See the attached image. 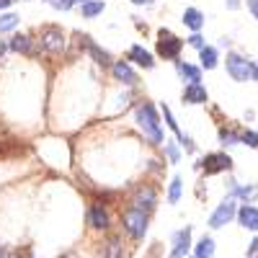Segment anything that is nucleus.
Listing matches in <instances>:
<instances>
[{
	"label": "nucleus",
	"instance_id": "1a4fd4ad",
	"mask_svg": "<svg viewBox=\"0 0 258 258\" xmlns=\"http://www.w3.org/2000/svg\"><path fill=\"white\" fill-rule=\"evenodd\" d=\"M227 194L235 199H240L243 204H253L258 199V183H238L235 178L227 181Z\"/></svg>",
	"mask_w": 258,
	"mask_h": 258
},
{
	"label": "nucleus",
	"instance_id": "20e7f679",
	"mask_svg": "<svg viewBox=\"0 0 258 258\" xmlns=\"http://www.w3.org/2000/svg\"><path fill=\"white\" fill-rule=\"evenodd\" d=\"M253 68H255V62H250L245 54H240V52H227L225 70H227V75H230L235 83H248V80H253Z\"/></svg>",
	"mask_w": 258,
	"mask_h": 258
},
{
	"label": "nucleus",
	"instance_id": "b1692460",
	"mask_svg": "<svg viewBox=\"0 0 258 258\" xmlns=\"http://www.w3.org/2000/svg\"><path fill=\"white\" fill-rule=\"evenodd\" d=\"M18 24H21V16L18 13H0V34L16 31Z\"/></svg>",
	"mask_w": 258,
	"mask_h": 258
},
{
	"label": "nucleus",
	"instance_id": "c9c22d12",
	"mask_svg": "<svg viewBox=\"0 0 258 258\" xmlns=\"http://www.w3.org/2000/svg\"><path fill=\"white\" fill-rule=\"evenodd\" d=\"M13 3H16V0H0V13H3V11H8Z\"/></svg>",
	"mask_w": 258,
	"mask_h": 258
},
{
	"label": "nucleus",
	"instance_id": "58836bf2",
	"mask_svg": "<svg viewBox=\"0 0 258 258\" xmlns=\"http://www.w3.org/2000/svg\"><path fill=\"white\" fill-rule=\"evenodd\" d=\"M62 258H75V253H64Z\"/></svg>",
	"mask_w": 258,
	"mask_h": 258
},
{
	"label": "nucleus",
	"instance_id": "dca6fc26",
	"mask_svg": "<svg viewBox=\"0 0 258 258\" xmlns=\"http://www.w3.org/2000/svg\"><path fill=\"white\" fill-rule=\"evenodd\" d=\"M181 98H183V106L186 103L188 106H199V103H207L209 101V93H207V88H204L202 83H197V85H186Z\"/></svg>",
	"mask_w": 258,
	"mask_h": 258
},
{
	"label": "nucleus",
	"instance_id": "473e14b6",
	"mask_svg": "<svg viewBox=\"0 0 258 258\" xmlns=\"http://www.w3.org/2000/svg\"><path fill=\"white\" fill-rule=\"evenodd\" d=\"M245 258H258V238L248 245V255H245Z\"/></svg>",
	"mask_w": 258,
	"mask_h": 258
},
{
	"label": "nucleus",
	"instance_id": "0eeeda50",
	"mask_svg": "<svg viewBox=\"0 0 258 258\" xmlns=\"http://www.w3.org/2000/svg\"><path fill=\"white\" fill-rule=\"evenodd\" d=\"M199 168L204 170L207 176H217V173H227L232 170V158L227 153H207L199 160Z\"/></svg>",
	"mask_w": 258,
	"mask_h": 258
},
{
	"label": "nucleus",
	"instance_id": "9b49d317",
	"mask_svg": "<svg viewBox=\"0 0 258 258\" xmlns=\"http://www.w3.org/2000/svg\"><path fill=\"white\" fill-rule=\"evenodd\" d=\"M88 225L98 232H106L111 227V217H109V212H106L103 204H91L88 207Z\"/></svg>",
	"mask_w": 258,
	"mask_h": 258
},
{
	"label": "nucleus",
	"instance_id": "2eb2a0df",
	"mask_svg": "<svg viewBox=\"0 0 258 258\" xmlns=\"http://www.w3.org/2000/svg\"><path fill=\"white\" fill-rule=\"evenodd\" d=\"M126 62H135V64H140V68H145V70H153L155 68V57L150 54L142 44H132V47H129Z\"/></svg>",
	"mask_w": 258,
	"mask_h": 258
},
{
	"label": "nucleus",
	"instance_id": "393cba45",
	"mask_svg": "<svg viewBox=\"0 0 258 258\" xmlns=\"http://www.w3.org/2000/svg\"><path fill=\"white\" fill-rule=\"evenodd\" d=\"M163 153H165V158H168V163H170V165H176V163L181 160V145H178L176 140H165Z\"/></svg>",
	"mask_w": 258,
	"mask_h": 258
},
{
	"label": "nucleus",
	"instance_id": "f8f14e48",
	"mask_svg": "<svg viewBox=\"0 0 258 258\" xmlns=\"http://www.w3.org/2000/svg\"><path fill=\"white\" fill-rule=\"evenodd\" d=\"M111 73H114V78H116L121 85H126V88H135V85L140 83L137 73L132 70V64L124 62V59H119V62H114V64H111Z\"/></svg>",
	"mask_w": 258,
	"mask_h": 258
},
{
	"label": "nucleus",
	"instance_id": "bb28decb",
	"mask_svg": "<svg viewBox=\"0 0 258 258\" xmlns=\"http://www.w3.org/2000/svg\"><path fill=\"white\" fill-rule=\"evenodd\" d=\"M44 3H47L49 8H54V11H73L75 6H78V8L85 6L88 0H44Z\"/></svg>",
	"mask_w": 258,
	"mask_h": 258
},
{
	"label": "nucleus",
	"instance_id": "ddd939ff",
	"mask_svg": "<svg viewBox=\"0 0 258 258\" xmlns=\"http://www.w3.org/2000/svg\"><path fill=\"white\" fill-rule=\"evenodd\" d=\"M238 225L248 232H258V207L255 204H240L238 209Z\"/></svg>",
	"mask_w": 258,
	"mask_h": 258
},
{
	"label": "nucleus",
	"instance_id": "4c0bfd02",
	"mask_svg": "<svg viewBox=\"0 0 258 258\" xmlns=\"http://www.w3.org/2000/svg\"><path fill=\"white\" fill-rule=\"evenodd\" d=\"M0 258H11V253H8L6 248H0Z\"/></svg>",
	"mask_w": 258,
	"mask_h": 258
},
{
	"label": "nucleus",
	"instance_id": "7ed1b4c3",
	"mask_svg": "<svg viewBox=\"0 0 258 258\" xmlns=\"http://www.w3.org/2000/svg\"><path fill=\"white\" fill-rule=\"evenodd\" d=\"M238 209H240L238 199L227 194V197H225L217 207H214V212L209 214V222H207V225H209L212 230H222V227H227L232 220H238Z\"/></svg>",
	"mask_w": 258,
	"mask_h": 258
},
{
	"label": "nucleus",
	"instance_id": "f3484780",
	"mask_svg": "<svg viewBox=\"0 0 258 258\" xmlns=\"http://www.w3.org/2000/svg\"><path fill=\"white\" fill-rule=\"evenodd\" d=\"M181 21H183L186 29H191V34H199L202 26H204V13L199 8H186L183 16H181Z\"/></svg>",
	"mask_w": 258,
	"mask_h": 258
},
{
	"label": "nucleus",
	"instance_id": "f704fd0d",
	"mask_svg": "<svg viewBox=\"0 0 258 258\" xmlns=\"http://www.w3.org/2000/svg\"><path fill=\"white\" fill-rule=\"evenodd\" d=\"M225 6H227L230 11H235V8H240L243 3H240V0H225Z\"/></svg>",
	"mask_w": 258,
	"mask_h": 258
},
{
	"label": "nucleus",
	"instance_id": "4be33fe9",
	"mask_svg": "<svg viewBox=\"0 0 258 258\" xmlns=\"http://www.w3.org/2000/svg\"><path fill=\"white\" fill-rule=\"evenodd\" d=\"M194 258H214V240L209 235L199 238V243L194 245Z\"/></svg>",
	"mask_w": 258,
	"mask_h": 258
},
{
	"label": "nucleus",
	"instance_id": "cd10ccee",
	"mask_svg": "<svg viewBox=\"0 0 258 258\" xmlns=\"http://www.w3.org/2000/svg\"><path fill=\"white\" fill-rule=\"evenodd\" d=\"M103 258H124V250H121V240L119 238H109V243L103 245Z\"/></svg>",
	"mask_w": 258,
	"mask_h": 258
},
{
	"label": "nucleus",
	"instance_id": "5701e85b",
	"mask_svg": "<svg viewBox=\"0 0 258 258\" xmlns=\"http://www.w3.org/2000/svg\"><path fill=\"white\" fill-rule=\"evenodd\" d=\"M103 11H106L103 0H88L85 6H80V16H83V18H96V16H101Z\"/></svg>",
	"mask_w": 258,
	"mask_h": 258
},
{
	"label": "nucleus",
	"instance_id": "f03ea898",
	"mask_svg": "<svg viewBox=\"0 0 258 258\" xmlns=\"http://www.w3.org/2000/svg\"><path fill=\"white\" fill-rule=\"evenodd\" d=\"M121 225H124V232L129 235L132 240H142L147 235V225H150V214L142 212V209H135L129 207L121 212Z\"/></svg>",
	"mask_w": 258,
	"mask_h": 258
},
{
	"label": "nucleus",
	"instance_id": "e433bc0d",
	"mask_svg": "<svg viewBox=\"0 0 258 258\" xmlns=\"http://www.w3.org/2000/svg\"><path fill=\"white\" fill-rule=\"evenodd\" d=\"M129 3H132V6H153L155 0H129Z\"/></svg>",
	"mask_w": 258,
	"mask_h": 258
},
{
	"label": "nucleus",
	"instance_id": "6e6552de",
	"mask_svg": "<svg viewBox=\"0 0 258 258\" xmlns=\"http://www.w3.org/2000/svg\"><path fill=\"white\" fill-rule=\"evenodd\" d=\"M132 207L135 209H142V212H153L158 207V188L153 183H142L132 191Z\"/></svg>",
	"mask_w": 258,
	"mask_h": 258
},
{
	"label": "nucleus",
	"instance_id": "412c9836",
	"mask_svg": "<svg viewBox=\"0 0 258 258\" xmlns=\"http://www.w3.org/2000/svg\"><path fill=\"white\" fill-rule=\"evenodd\" d=\"M31 47H34V39L29 34H16L11 39V52H21V54H31Z\"/></svg>",
	"mask_w": 258,
	"mask_h": 258
},
{
	"label": "nucleus",
	"instance_id": "a211bd4d",
	"mask_svg": "<svg viewBox=\"0 0 258 258\" xmlns=\"http://www.w3.org/2000/svg\"><path fill=\"white\" fill-rule=\"evenodd\" d=\"M217 137H220V145H225V147L243 145V132H235V129H230V126H222L217 132Z\"/></svg>",
	"mask_w": 258,
	"mask_h": 258
},
{
	"label": "nucleus",
	"instance_id": "a878e982",
	"mask_svg": "<svg viewBox=\"0 0 258 258\" xmlns=\"http://www.w3.org/2000/svg\"><path fill=\"white\" fill-rule=\"evenodd\" d=\"M181 191H183V181H181V176H173L168 183V204H178Z\"/></svg>",
	"mask_w": 258,
	"mask_h": 258
},
{
	"label": "nucleus",
	"instance_id": "423d86ee",
	"mask_svg": "<svg viewBox=\"0 0 258 258\" xmlns=\"http://www.w3.org/2000/svg\"><path fill=\"white\" fill-rule=\"evenodd\" d=\"M181 49H183V39H178L170 29H160L158 31V54L163 59H173L176 62Z\"/></svg>",
	"mask_w": 258,
	"mask_h": 258
},
{
	"label": "nucleus",
	"instance_id": "2f4dec72",
	"mask_svg": "<svg viewBox=\"0 0 258 258\" xmlns=\"http://www.w3.org/2000/svg\"><path fill=\"white\" fill-rule=\"evenodd\" d=\"M245 8L253 13V18L258 21V0H245Z\"/></svg>",
	"mask_w": 258,
	"mask_h": 258
},
{
	"label": "nucleus",
	"instance_id": "aec40b11",
	"mask_svg": "<svg viewBox=\"0 0 258 258\" xmlns=\"http://www.w3.org/2000/svg\"><path fill=\"white\" fill-rule=\"evenodd\" d=\"M199 62H202L204 70H214V68L220 64V52H217V47H204V49L199 52Z\"/></svg>",
	"mask_w": 258,
	"mask_h": 258
},
{
	"label": "nucleus",
	"instance_id": "c756f323",
	"mask_svg": "<svg viewBox=\"0 0 258 258\" xmlns=\"http://www.w3.org/2000/svg\"><path fill=\"white\" fill-rule=\"evenodd\" d=\"M243 145H248L250 150H258V132L245 129V132H243Z\"/></svg>",
	"mask_w": 258,
	"mask_h": 258
},
{
	"label": "nucleus",
	"instance_id": "4468645a",
	"mask_svg": "<svg viewBox=\"0 0 258 258\" xmlns=\"http://www.w3.org/2000/svg\"><path fill=\"white\" fill-rule=\"evenodd\" d=\"M176 73H178V78L183 80V88H186V85L202 83V68H197V64H191V62L176 59Z\"/></svg>",
	"mask_w": 258,
	"mask_h": 258
},
{
	"label": "nucleus",
	"instance_id": "9d476101",
	"mask_svg": "<svg viewBox=\"0 0 258 258\" xmlns=\"http://www.w3.org/2000/svg\"><path fill=\"white\" fill-rule=\"evenodd\" d=\"M170 243H173V250H170L168 258H186L188 250H191V227H183V230L173 232Z\"/></svg>",
	"mask_w": 258,
	"mask_h": 258
},
{
	"label": "nucleus",
	"instance_id": "c85d7f7f",
	"mask_svg": "<svg viewBox=\"0 0 258 258\" xmlns=\"http://www.w3.org/2000/svg\"><path fill=\"white\" fill-rule=\"evenodd\" d=\"M160 111H163V116H165V124L170 126V132H173L176 137H181L183 132H181V126H178V121H176V116H173V111L168 109V103H163L160 106Z\"/></svg>",
	"mask_w": 258,
	"mask_h": 258
},
{
	"label": "nucleus",
	"instance_id": "39448f33",
	"mask_svg": "<svg viewBox=\"0 0 258 258\" xmlns=\"http://www.w3.org/2000/svg\"><path fill=\"white\" fill-rule=\"evenodd\" d=\"M36 44L44 49L47 54H62L68 49V34H64L59 26H44L39 31V41Z\"/></svg>",
	"mask_w": 258,
	"mask_h": 258
},
{
	"label": "nucleus",
	"instance_id": "72a5a7b5",
	"mask_svg": "<svg viewBox=\"0 0 258 258\" xmlns=\"http://www.w3.org/2000/svg\"><path fill=\"white\" fill-rule=\"evenodd\" d=\"M11 49V41H3V39H0V59H3L6 57V52Z\"/></svg>",
	"mask_w": 258,
	"mask_h": 258
},
{
	"label": "nucleus",
	"instance_id": "a19ab883",
	"mask_svg": "<svg viewBox=\"0 0 258 258\" xmlns=\"http://www.w3.org/2000/svg\"><path fill=\"white\" fill-rule=\"evenodd\" d=\"M191 258H194V255H191Z\"/></svg>",
	"mask_w": 258,
	"mask_h": 258
},
{
	"label": "nucleus",
	"instance_id": "6ab92c4d",
	"mask_svg": "<svg viewBox=\"0 0 258 258\" xmlns=\"http://www.w3.org/2000/svg\"><path fill=\"white\" fill-rule=\"evenodd\" d=\"M83 41H85V47H88V52L93 54V59H96L98 64H103V68H109V64H114V62H111V54L106 52V49H101V47H96L91 36H85Z\"/></svg>",
	"mask_w": 258,
	"mask_h": 258
},
{
	"label": "nucleus",
	"instance_id": "7c9ffc66",
	"mask_svg": "<svg viewBox=\"0 0 258 258\" xmlns=\"http://www.w3.org/2000/svg\"><path fill=\"white\" fill-rule=\"evenodd\" d=\"M186 44H188V47H194V49H199V52H202V49L207 47V44H204V36H202V34H191V36L186 39Z\"/></svg>",
	"mask_w": 258,
	"mask_h": 258
},
{
	"label": "nucleus",
	"instance_id": "ea45409f",
	"mask_svg": "<svg viewBox=\"0 0 258 258\" xmlns=\"http://www.w3.org/2000/svg\"><path fill=\"white\" fill-rule=\"evenodd\" d=\"M29 258H36V255H29Z\"/></svg>",
	"mask_w": 258,
	"mask_h": 258
},
{
	"label": "nucleus",
	"instance_id": "f257e3e1",
	"mask_svg": "<svg viewBox=\"0 0 258 258\" xmlns=\"http://www.w3.org/2000/svg\"><path fill=\"white\" fill-rule=\"evenodd\" d=\"M135 124L140 126V132L145 135L147 142H153V145H165L158 109H155V106L150 103V101H140V103H137V109H135Z\"/></svg>",
	"mask_w": 258,
	"mask_h": 258
}]
</instances>
